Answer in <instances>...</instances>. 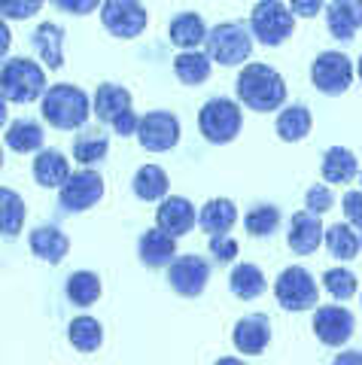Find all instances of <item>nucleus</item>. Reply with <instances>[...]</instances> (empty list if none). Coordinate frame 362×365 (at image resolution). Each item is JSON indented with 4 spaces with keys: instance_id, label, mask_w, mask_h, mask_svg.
<instances>
[{
    "instance_id": "49530a36",
    "label": "nucleus",
    "mask_w": 362,
    "mask_h": 365,
    "mask_svg": "<svg viewBox=\"0 0 362 365\" xmlns=\"http://www.w3.org/2000/svg\"><path fill=\"white\" fill-rule=\"evenodd\" d=\"M335 362H362V353H359V350H353L350 356H335Z\"/></svg>"
},
{
    "instance_id": "c03bdc74",
    "label": "nucleus",
    "mask_w": 362,
    "mask_h": 365,
    "mask_svg": "<svg viewBox=\"0 0 362 365\" xmlns=\"http://www.w3.org/2000/svg\"><path fill=\"white\" fill-rule=\"evenodd\" d=\"M9 46H13V34H9V25H6V19L0 16V58L9 52Z\"/></svg>"
},
{
    "instance_id": "f3484780",
    "label": "nucleus",
    "mask_w": 362,
    "mask_h": 365,
    "mask_svg": "<svg viewBox=\"0 0 362 365\" xmlns=\"http://www.w3.org/2000/svg\"><path fill=\"white\" fill-rule=\"evenodd\" d=\"M271 341V323L268 317L262 314H250L244 319L234 323V332H232V344L237 353H247V356H259Z\"/></svg>"
},
{
    "instance_id": "c85d7f7f",
    "label": "nucleus",
    "mask_w": 362,
    "mask_h": 365,
    "mask_svg": "<svg viewBox=\"0 0 362 365\" xmlns=\"http://www.w3.org/2000/svg\"><path fill=\"white\" fill-rule=\"evenodd\" d=\"M46 134H43V125L33 119H16L6 128V146L13 153H37Z\"/></svg>"
},
{
    "instance_id": "6ab92c4d",
    "label": "nucleus",
    "mask_w": 362,
    "mask_h": 365,
    "mask_svg": "<svg viewBox=\"0 0 362 365\" xmlns=\"http://www.w3.org/2000/svg\"><path fill=\"white\" fill-rule=\"evenodd\" d=\"M138 256L146 268H167L177 259V237L155 225L150 232H143L138 244Z\"/></svg>"
},
{
    "instance_id": "bb28decb",
    "label": "nucleus",
    "mask_w": 362,
    "mask_h": 365,
    "mask_svg": "<svg viewBox=\"0 0 362 365\" xmlns=\"http://www.w3.org/2000/svg\"><path fill=\"white\" fill-rule=\"evenodd\" d=\"M229 289L241 302H253L265 292V274L256 265H250V262H241V265H234L229 274Z\"/></svg>"
},
{
    "instance_id": "a19ab883",
    "label": "nucleus",
    "mask_w": 362,
    "mask_h": 365,
    "mask_svg": "<svg viewBox=\"0 0 362 365\" xmlns=\"http://www.w3.org/2000/svg\"><path fill=\"white\" fill-rule=\"evenodd\" d=\"M341 207H344L347 222H350V225H356V228H362V192L350 189L347 195H344V201H341Z\"/></svg>"
},
{
    "instance_id": "2eb2a0df",
    "label": "nucleus",
    "mask_w": 362,
    "mask_h": 365,
    "mask_svg": "<svg viewBox=\"0 0 362 365\" xmlns=\"http://www.w3.org/2000/svg\"><path fill=\"white\" fill-rule=\"evenodd\" d=\"M323 235H326V228L320 222V213L299 210V213H292V220H289L286 244H289V250L296 256H311V253L320 250Z\"/></svg>"
},
{
    "instance_id": "f03ea898",
    "label": "nucleus",
    "mask_w": 362,
    "mask_h": 365,
    "mask_svg": "<svg viewBox=\"0 0 362 365\" xmlns=\"http://www.w3.org/2000/svg\"><path fill=\"white\" fill-rule=\"evenodd\" d=\"M43 119H46L52 128L58 131H73V128H83L92 116V101L79 86L71 83H55L46 88L43 95Z\"/></svg>"
},
{
    "instance_id": "7ed1b4c3",
    "label": "nucleus",
    "mask_w": 362,
    "mask_h": 365,
    "mask_svg": "<svg viewBox=\"0 0 362 365\" xmlns=\"http://www.w3.org/2000/svg\"><path fill=\"white\" fill-rule=\"evenodd\" d=\"M0 95L9 104H31L46 95V71L31 58H9L0 64Z\"/></svg>"
},
{
    "instance_id": "b1692460",
    "label": "nucleus",
    "mask_w": 362,
    "mask_h": 365,
    "mask_svg": "<svg viewBox=\"0 0 362 365\" xmlns=\"http://www.w3.org/2000/svg\"><path fill=\"white\" fill-rule=\"evenodd\" d=\"M167 37L177 49H195L198 43L207 40V28H205V19L198 13H180L174 16L171 28H167Z\"/></svg>"
},
{
    "instance_id": "37998d69",
    "label": "nucleus",
    "mask_w": 362,
    "mask_h": 365,
    "mask_svg": "<svg viewBox=\"0 0 362 365\" xmlns=\"http://www.w3.org/2000/svg\"><path fill=\"white\" fill-rule=\"evenodd\" d=\"M323 6H326L323 0H289V9H292V13H296L299 19H314Z\"/></svg>"
},
{
    "instance_id": "f8f14e48",
    "label": "nucleus",
    "mask_w": 362,
    "mask_h": 365,
    "mask_svg": "<svg viewBox=\"0 0 362 365\" xmlns=\"http://www.w3.org/2000/svg\"><path fill=\"white\" fill-rule=\"evenodd\" d=\"M207 280H210L207 259H201L195 253L177 256L171 265H167V283H171V289L177 295H183V299H198V295L207 289Z\"/></svg>"
},
{
    "instance_id": "09e8293b",
    "label": "nucleus",
    "mask_w": 362,
    "mask_h": 365,
    "mask_svg": "<svg viewBox=\"0 0 362 365\" xmlns=\"http://www.w3.org/2000/svg\"><path fill=\"white\" fill-rule=\"evenodd\" d=\"M0 168H4V150H0Z\"/></svg>"
},
{
    "instance_id": "cd10ccee",
    "label": "nucleus",
    "mask_w": 362,
    "mask_h": 365,
    "mask_svg": "<svg viewBox=\"0 0 362 365\" xmlns=\"http://www.w3.org/2000/svg\"><path fill=\"white\" fill-rule=\"evenodd\" d=\"M210 55L198 49H183L174 58V73L183 86H201L210 76Z\"/></svg>"
},
{
    "instance_id": "79ce46f5",
    "label": "nucleus",
    "mask_w": 362,
    "mask_h": 365,
    "mask_svg": "<svg viewBox=\"0 0 362 365\" xmlns=\"http://www.w3.org/2000/svg\"><path fill=\"white\" fill-rule=\"evenodd\" d=\"M52 6H58L61 13H71V16H88L100 6V0H52Z\"/></svg>"
},
{
    "instance_id": "6e6552de",
    "label": "nucleus",
    "mask_w": 362,
    "mask_h": 365,
    "mask_svg": "<svg viewBox=\"0 0 362 365\" xmlns=\"http://www.w3.org/2000/svg\"><path fill=\"white\" fill-rule=\"evenodd\" d=\"M274 299L284 311H311V307L320 302V287H316L314 274L301 265H289L280 271V277L274 283Z\"/></svg>"
},
{
    "instance_id": "4c0bfd02",
    "label": "nucleus",
    "mask_w": 362,
    "mask_h": 365,
    "mask_svg": "<svg viewBox=\"0 0 362 365\" xmlns=\"http://www.w3.org/2000/svg\"><path fill=\"white\" fill-rule=\"evenodd\" d=\"M40 6H43V0H0V16L21 21V19L37 16Z\"/></svg>"
},
{
    "instance_id": "f257e3e1",
    "label": "nucleus",
    "mask_w": 362,
    "mask_h": 365,
    "mask_svg": "<svg viewBox=\"0 0 362 365\" xmlns=\"http://www.w3.org/2000/svg\"><path fill=\"white\" fill-rule=\"evenodd\" d=\"M234 91H237V101H241L247 110H256V113L280 110L286 101L284 76L268 64H247L241 76H237Z\"/></svg>"
},
{
    "instance_id": "c756f323",
    "label": "nucleus",
    "mask_w": 362,
    "mask_h": 365,
    "mask_svg": "<svg viewBox=\"0 0 362 365\" xmlns=\"http://www.w3.org/2000/svg\"><path fill=\"white\" fill-rule=\"evenodd\" d=\"M323 244L329 247V253L335 259H341V262H350V259H356L359 256V235L353 232V225L350 222H335L326 228V235H323Z\"/></svg>"
},
{
    "instance_id": "8fccbe9b",
    "label": "nucleus",
    "mask_w": 362,
    "mask_h": 365,
    "mask_svg": "<svg viewBox=\"0 0 362 365\" xmlns=\"http://www.w3.org/2000/svg\"><path fill=\"white\" fill-rule=\"evenodd\" d=\"M353 4H356V6H359V9H362V0H353Z\"/></svg>"
},
{
    "instance_id": "c9c22d12",
    "label": "nucleus",
    "mask_w": 362,
    "mask_h": 365,
    "mask_svg": "<svg viewBox=\"0 0 362 365\" xmlns=\"http://www.w3.org/2000/svg\"><path fill=\"white\" fill-rule=\"evenodd\" d=\"M244 228L253 237H271L280 228V210L274 204H256V207L244 216Z\"/></svg>"
},
{
    "instance_id": "58836bf2",
    "label": "nucleus",
    "mask_w": 362,
    "mask_h": 365,
    "mask_svg": "<svg viewBox=\"0 0 362 365\" xmlns=\"http://www.w3.org/2000/svg\"><path fill=\"white\" fill-rule=\"evenodd\" d=\"M210 253L217 259V265H229L237 256V241L225 232V235H210Z\"/></svg>"
},
{
    "instance_id": "2f4dec72",
    "label": "nucleus",
    "mask_w": 362,
    "mask_h": 365,
    "mask_svg": "<svg viewBox=\"0 0 362 365\" xmlns=\"http://www.w3.org/2000/svg\"><path fill=\"white\" fill-rule=\"evenodd\" d=\"M167 174L158 165H143L138 174H134V182H131V189H134V195H138L140 201H162L167 195Z\"/></svg>"
},
{
    "instance_id": "0eeeda50",
    "label": "nucleus",
    "mask_w": 362,
    "mask_h": 365,
    "mask_svg": "<svg viewBox=\"0 0 362 365\" xmlns=\"http://www.w3.org/2000/svg\"><path fill=\"white\" fill-rule=\"evenodd\" d=\"M95 116L100 122L113 125L119 137L138 134L140 116L131 110V91L122 88V86H113V83L98 86V91H95Z\"/></svg>"
},
{
    "instance_id": "9d476101",
    "label": "nucleus",
    "mask_w": 362,
    "mask_h": 365,
    "mask_svg": "<svg viewBox=\"0 0 362 365\" xmlns=\"http://www.w3.org/2000/svg\"><path fill=\"white\" fill-rule=\"evenodd\" d=\"M311 79H314L316 91L338 98L353 83V64H350L344 52H320L311 64Z\"/></svg>"
},
{
    "instance_id": "39448f33",
    "label": "nucleus",
    "mask_w": 362,
    "mask_h": 365,
    "mask_svg": "<svg viewBox=\"0 0 362 365\" xmlns=\"http://www.w3.org/2000/svg\"><path fill=\"white\" fill-rule=\"evenodd\" d=\"M296 31V13L280 0H259L250 16V34L262 46H284Z\"/></svg>"
},
{
    "instance_id": "4468645a",
    "label": "nucleus",
    "mask_w": 362,
    "mask_h": 365,
    "mask_svg": "<svg viewBox=\"0 0 362 365\" xmlns=\"http://www.w3.org/2000/svg\"><path fill=\"white\" fill-rule=\"evenodd\" d=\"M353 326L356 319L353 314L341 304H326V307H316L314 311V335L323 341L326 347H341L353 335Z\"/></svg>"
},
{
    "instance_id": "5701e85b",
    "label": "nucleus",
    "mask_w": 362,
    "mask_h": 365,
    "mask_svg": "<svg viewBox=\"0 0 362 365\" xmlns=\"http://www.w3.org/2000/svg\"><path fill=\"white\" fill-rule=\"evenodd\" d=\"M323 180L326 182H335V186H347V182H353L356 174H359V162L356 155L347 150V146H332V150H326L323 155Z\"/></svg>"
},
{
    "instance_id": "3c124183",
    "label": "nucleus",
    "mask_w": 362,
    "mask_h": 365,
    "mask_svg": "<svg viewBox=\"0 0 362 365\" xmlns=\"http://www.w3.org/2000/svg\"><path fill=\"white\" fill-rule=\"evenodd\" d=\"M359 232H362V228H359ZM359 244H362V237H359Z\"/></svg>"
},
{
    "instance_id": "f704fd0d",
    "label": "nucleus",
    "mask_w": 362,
    "mask_h": 365,
    "mask_svg": "<svg viewBox=\"0 0 362 365\" xmlns=\"http://www.w3.org/2000/svg\"><path fill=\"white\" fill-rule=\"evenodd\" d=\"M67 299H71V304L76 307H88V304H95L100 299V277L92 271H76L67 277Z\"/></svg>"
},
{
    "instance_id": "412c9836",
    "label": "nucleus",
    "mask_w": 362,
    "mask_h": 365,
    "mask_svg": "<svg viewBox=\"0 0 362 365\" xmlns=\"http://www.w3.org/2000/svg\"><path fill=\"white\" fill-rule=\"evenodd\" d=\"M71 177V162L61 150H40L33 158V180L43 189H61Z\"/></svg>"
},
{
    "instance_id": "a878e982",
    "label": "nucleus",
    "mask_w": 362,
    "mask_h": 365,
    "mask_svg": "<svg viewBox=\"0 0 362 365\" xmlns=\"http://www.w3.org/2000/svg\"><path fill=\"white\" fill-rule=\"evenodd\" d=\"M311 128H314V116H311V110L304 104H289L286 110H280V116H277L280 140L299 143V140H304V137L311 134Z\"/></svg>"
},
{
    "instance_id": "9b49d317",
    "label": "nucleus",
    "mask_w": 362,
    "mask_h": 365,
    "mask_svg": "<svg viewBox=\"0 0 362 365\" xmlns=\"http://www.w3.org/2000/svg\"><path fill=\"white\" fill-rule=\"evenodd\" d=\"M100 25L113 37L134 40L146 28V9L140 6V0H104L100 4Z\"/></svg>"
},
{
    "instance_id": "de8ad7c7",
    "label": "nucleus",
    "mask_w": 362,
    "mask_h": 365,
    "mask_svg": "<svg viewBox=\"0 0 362 365\" xmlns=\"http://www.w3.org/2000/svg\"><path fill=\"white\" fill-rule=\"evenodd\" d=\"M356 73H359V79H362V58H359V67H356Z\"/></svg>"
},
{
    "instance_id": "4be33fe9",
    "label": "nucleus",
    "mask_w": 362,
    "mask_h": 365,
    "mask_svg": "<svg viewBox=\"0 0 362 365\" xmlns=\"http://www.w3.org/2000/svg\"><path fill=\"white\" fill-rule=\"evenodd\" d=\"M33 49L46 61L49 71H58L64 64V28L55 25V21L37 25V31H33Z\"/></svg>"
},
{
    "instance_id": "20e7f679",
    "label": "nucleus",
    "mask_w": 362,
    "mask_h": 365,
    "mask_svg": "<svg viewBox=\"0 0 362 365\" xmlns=\"http://www.w3.org/2000/svg\"><path fill=\"white\" fill-rule=\"evenodd\" d=\"M241 128H244L241 104H234L232 98H210L198 113V131L213 146L232 143L241 134Z\"/></svg>"
},
{
    "instance_id": "a18cd8bd",
    "label": "nucleus",
    "mask_w": 362,
    "mask_h": 365,
    "mask_svg": "<svg viewBox=\"0 0 362 365\" xmlns=\"http://www.w3.org/2000/svg\"><path fill=\"white\" fill-rule=\"evenodd\" d=\"M6 104H9V101H6L4 95H0V128H4L6 119H9V110H6Z\"/></svg>"
},
{
    "instance_id": "393cba45",
    "label": "nucleus",
    "mask_w": 362,
    "mask_h": 365,
    "mask_svg": "<svg viewBox=\"0 0 362 365\" xmlns=\"http://www.w3.org/2000/svg\"><path fill=\"white\" fill-rule=\"evenodd\" d=\"M237 222V207L229 198H210L198 213V225L207 235H225Z\"/></svg>"
},
{
    "instance_id": "aec40b11",
    "label": "nucleus",
    "mask_w": 362,
    "mask_h": 365,
    "mask_svg": "<svg viewBox=\"0 0 362 365\" xmlns=\"http://www.w3.org/2000/svg\"><path fill=\"white\" fill-rule=\"evenodd\" d=\"M326 25H329L332 37L350 43L356 37V31L362 28V9L353 0H332V4L326 6Z\"/></svg>"
},
{
    "instance_id": "ea45409f",
    "label": "nucleus",
    "mask_w": 362,
    "mask_h": 365,
    "mask_svg": "<svg viewBox=\"0 0 362 365\" xmlns=\"http://www.w3.org/2000/svg\"><path fill=\"white\" fill-rule=\"evenodd\" d=\"M304 204H308L311 213H326L335 207V195L329 186H311L308 195H304Z\"/></svg>"
},
{
    "instance_id": "a211bd4d",
    "label": "nucleus",
    "mask_w": 362,
    "mask_h": 365,
    "mask_svg": "<svg viewBox=\"0 0 362 365\" xmlns=\"http://www.w3.org/2000/svg\"><path fill=\"white\" fill-rule=\"evenodd\" d=\"M28 247L37 259L49 262V265H61L64 256L71 253V237L58 225H37L28 235Z\"/></svg>"
},
{
    "instance_id": "7c9ffc66",
    "label": "nucleus",
    "mask_w": 362,
    "mask_h": 365,
    "mask_svg": "<svg viewBox=\"0 0 362 365\" xmlns=\"http://www.w3.org/2000/svg\"><path fill=\"white\" fill-rule=\"evenodd\" d=\"M25 201L19 192L0 186V237H16L25 225Z\"/></svg>"
},
{
    "instance_id": "dca6fc26",
    "label": "nucleus",
    "mask_w": 362,
    "mask_h": 365,
    "mask_svg": "<svg viewBox=\"0 0 362 365\" xmlns=\"http://www.w3.org/2000/svg\"><path fill=\"white\" fill-rule=\"evenodd\" d=\"M195 222H198V213H195V207H192V201L180 198V195L162 198V204H158V210H155V225L162 228V232L174 235V237L189 235Z\"/></svg>"
},
{
    "instance_id": "72a5a7b5",
    "label": "nucleus",
    "mask_w": 362,
    "mask_h": 365,
    "mask_svg": "<svg viewBox=\"0 0 362 365\" xmlns=\"http://www.w3.org/2000/svg\"><path fill=\"white\" fill-rule=\"evenodd\" d=\"M107 153H110V140H107V134L98 131V128H88L73 140V158L86 168L104 162Z\"/></svg>"
},
{
    "instance_id": "1a4fd4ad",
    "label": "nucleus",
    "mask_w": 362,
    "mask_h": 365,
    "mask_svg": "<svg viewBox=\"0 0 362 365\" xmlns=\"http://www.w3.org/2000/svg\"><path fill=\"white\" fill-rule=\"evenodd\" d=\"M100 198H104V180H100L98 170L83 165L79 170H73V174L67 177V182L61 186L58 207L64 213H83L88 207H95Z\"/></svg>"
},
{
    "instance_id": "473e14b6",
    "label": "nucleus",
    "mask_w": 362,
    "mask_h": 365,
    "mask_svg": "<svg viewBox=\"0 0 362 365\" xmlns=\"http://www.w3.org/2000/svg\"><path fill=\"white\" fill-rule=\"evenodd\" d=\"M67 341L79 350V353H95L100 344H104V329L95 317H76L67 326Z\"/></svg>"
},
{
    "instance_id": "423d86ee",
    "label": "nucleus",
    "mask_w": 362,
    "mask_h": 365,
    "mask_svg": "<svg viewBox=\"0 0 362 365\" xmlns=\"http://www.w3.org/2000/svg\"><path fill=\"white\" fill-rule=\"evenodd\" d=\"M205 43H207L210 61H217L222 67H237L241 61L250 58V52H253V34L241 21H222V25L207 31Z\"/></svg>"
},
{
    "instance_id": "ddd939ff",
    "label": "nucleus",
    "mask_w": 362,
    "mask_h": 365,
    "mask_svg": "<svg viewBox=\"0 0 362 365\" xmlns=\"http://www.w3.org/2000/svg\"><path fill=\"white\" fill-rule=\"evenodd\" d=\"M138 140L150 153H167L180 140V119L167 110H152L138 122Z\"/></svg>"
},
{
    "instance_id": "e433bc0d",
    "label": "nucleus",
    "mask_w": 362,
    "mask_h": 365,
    "mask_svg": "<svg viewBox=\"0 0 362 365\" xmlns=\"http://www.w3.org/2000/svg\"><path fill=\"white\" fill-rule=\"evenodd\" d=\"M323 287L329 289V295H332L335 302H347V299H353V295H356L359 283H356V274L353 271L332 268V271L323 274Z\"/></svg>"
}]
</instances>
